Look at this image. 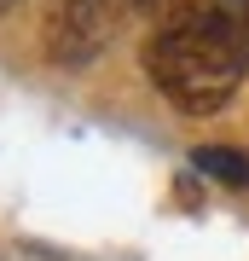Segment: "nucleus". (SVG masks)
Segmentation results:
<instances>
[{
	"label": "nucleus",
	"instance_id": "obj_2",
	"mask_svg": "<svg viewBox=\"0 0 249 261\" xmlns=\"http://www.w3.org/2000/svg\"><path fill=\"white\" fill-rule=\"evenodd\" d=\"M133 0H52L46 12V58L52 64H87L110 47Z\"/></svg>",
	"mask_w": 249,
	"mask_h": 261
},
{
	"label": "nucleus",
	"instance_id": "obj_3",
	"mask_svg": "<svg viewBox=\"0 0 249 261\" xmlns=\"http://www.w3.org/2000/svg\"><path fill=\"white\" fill-rule=\"evenodd\" d=\"M191 168L209 174L214 186L249 192V151H238V145H197V151H191Z\"/></svg>",
	"mask_w": 249,
	"mask_h": 261
},
{
	"label": "nucleus",
	"instance_id": "obj_5",
	"mask_svg": "<svg viewBox=\"0 0 249 261\" xmlns=\"http://www.w3.org/2000/svg\"><path fill=\"white\" fill-rule=\"evenodd\" d=\"M133 6H157V0H133Z\"/></svg>",
	"mask_w": 249,
	"mask_h": 261
},
{
	"label": "nucleus",
	"instance_id": "obj_1",
	"mask_svg": "<svg viewBox=\"0 0 249 261\" xmlns=\"http://www.w3.org/2000/svg\"><path fill=\"white\" fill-rule=\"evenodd\" d=\"M145 75L180 116H214L249 75V0H162Z\"/></svg>",
	"mask_w": 249,
	"mask_h": 261
},
{
	"label": "nucleus",
	"instance_id": "obj_4",
	"mask_svg": "<svg viewBox=\"0 0 249 261\" xmlns=\"http://www.w3.org/2000/svg\"><path fill=\"white\" fill-rule=\"evenodd\" d=\"M12 6H18V0H0V12H12Z\"/></svg>",
	"mask_w": 249,
	"mask_h": 261
}]
</instances>
